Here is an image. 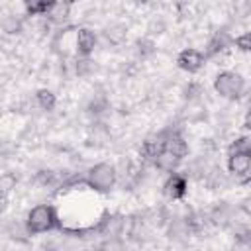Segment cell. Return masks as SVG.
I'll return each instance as SVG.
<instances>
[{
    "label": "cell",
    "instance_id": "cell-20",
    "mask_svg": "<svg viewBox=\"0 0 251 251\" xmlns=\"http://www.w3.org/2000/svg\"><path fill=\"white\" fill-rule=\"evenodd\" d=\"M237 239H239L241 243H245V245H251V229L247 227V229L239 231V233H237Z\"/></svg>",
    "mask_w": 251,
    "mask_h": 251
},
{
    "label": "cell",
    "instance_id": "cell-15",
    "mask_svg": "<svg viewBox=\"0 0 251 251\" xmlns=\"http://www.w3.org/2000/svg\"><path fill=\"white\" fill-rule=\"evenodd\" d=\"M239 151H251V139H249V137H239V139H235V141L229 145L227 155H229V153H239Z\"/></svg>",
    "mask_w": 251,
    "mask_h": 251
},
{
    "label": "cell",
    "instance_id": "cell-19",
    "mask_svg": "<svg viewBox=\"0 0 251 251\" xmlns=\"http://www.w3.org/2000/svg\"><path fill=\"white\" fill-rule=\"evenodd\" d=\"M106 35H108V37H112V41H114V43H120V41H122V37H124V31H122V27H116V29L112 27V29H108V31H106Z\"/></svg>",
    "mask_w": 251,
    "mask_h": 251
},
{
    "label": "cell",
    "instance_id": "cell-17",
    "mask_svg": "<svg viewBox=\"0 0 251 251\" xmlns=\"http://www.w3.org/2000/svg\"><path fill=\"white\" fill-rule=\"evenodd\" d=\"M235 47L241 49V51H251V31H245L241 33L239 37H235Z\"/></svg>",
    "mask_w": 251,
    "mask_h": 251
},
{
    "label": "cell",
    "instance_id": "cell-6",
    "mask_svg": "<svg viewBox=\"0 0 251 251\" xmlns=\"http://www.w3.org/2000/svg\"><path fill=\"white\" fill-rule=\"evenodd\" d=\"M163 192L171 200H180L186 194V178L182 175H176V173L169 175V178L163 184Z\"/></svg>",
    "mask_w": 251,
    "mask_h": 251
},
{
    "label": "cell",
    "instance_id": "cell-11",
    "mask_svg": "<svg viewBox=\"0 0 251 251\" xmlns=\"http://www.w3.org/2000/svg\"><path fill=\"white\" fill-rule=\"evenodd\" d=\"M69 14H71V4L69 2H51V8L45 14V18H47V22L61 24L69 18Z\"/></svg>",
    "mask_w": 251,
    "mask_h": 251
},
{
    "label": "cell",
    "instance_id": "cell-1",
    "mask_svg": "<svg viewBox=\"0 0 251 251\" xmlns=\"http://www.w3.org/2000/svg\"><path fill=\"white\" fill-rule=\"evenodd\" d=\"M57 226V214L49 204H37L27 212L25 229L29 233H45Z\"/></svg>",
    "mask_w": 251,
    "mask_h": 251
},
{
    "label": "cell",
    "instance_id": "cell-18",
    "mask_svg": "<svg viewBox=\"0 0 251 251\" xmlns=\"http://www.w3.org/2000/svg\"><path fill=\"white\" fill-rule=\"evenodd\" d=\"M2 27H4L6 33H16V31H20V22L16 18H6Z\"/></svg>",
    "mask_w": 251,
    "mask_h": 251
},
{
    "label": "cell",
    "instance_id": "cell-12",
    "mask_svg": "<svg viewBox=\"0 0 251 251\" xmlns=\"http://www.w3.org/2000/svg\"><path fill=\"white\" fill-rule=\"evenodd\" d=\"M227 43H229V37H227V33H226V31L216 33V35L210 39L208 47H206V57H214V55L222 53V51L227 47Z\"/></svg>",
    "mask_w": 251,
    "mask_h": 251
},
{
    "label": "cell",
    "instance_id": "cell-8",
    "mask_svg": "<svg viewBox=\"0 0 251 251\" xmlns=\"http://www.w3.org/2000/svg\"><path fill=\"white\" fill-rule=\"evenodd\" d=\"M96 47V33L88 27H78L76 31V51L80 57H88Z\"/></svg>",
    "mask_w": 251,
    "mask_h": 251
},
{
    "label": "cell",
    "instance_id": "cell-2",
    "mask_svg": "<svg viewBox=\"0 0 251 251\" xmlns=\"http://www.w3.org/2000/svg\"><path fill=\"white\" fill-rule=\"evenodd\" d=\"M214 90L227 100H235L243 94L245 90V80L239 73L235 71H222L216 78H214Z\"/></svg>",
    "mask_w": 251,
    "mask_h": 251
},
{
    "label": "cell",
    "instance_id": "cell-13",
    "mask_svg": "<svg viewBox=\"0 0 251 251\" xmlns=\"http://www.w3.org/2000/svg\"><path fill=\"white\" fill-rule=\"evenodd\" d=\"M35 100H37V106L41 110H47V112H51L55 108V104H57L55 94L51 90H47V88H39L37 94H35Z\"/></svg>",
    "mask_w": 251,
    "mask_h": 251
},
{
    "label": "cell",
    "instance_id": "cell-7",
    "mask_svg": "<svg viewBox=\"0 0 251 251\" xmlns=\"http://www.w3.org/2000/svg\"><path fill=\"white\" fill-rule=\"evenodd\" d=\"M227 169L229 173L241 176L251 171V151H239L227 155Z\"/></svg>",
    "mask_w": 251,
    "mask_h": 251
},
{
    "label": "cell",
    "instance_id": "cell-10",
    "mask_svg": "<svg viewBox=\"0 0 251 251\" xmlns=\"http://www.w3.org/2000/svg\"><path fill=\"white\" fill-rule=\"evenodd\" d=\"M180 161L182 159H178L176 155H173L171 151H163L155 161H153V165L159 169V171H163V173H169V175H173L176 169H178V165H180Z\"/></svg>",
    "mask_w": 251,
    "mask_h": 251
},
{
    "label": "cell",
    "instance_id": "cell-9",
    "mask_svg": "<svg viewBox=\"0 0 251 251\" xmlns=\"http://www.w3.org/2000/svg\"><path fill=\"white\" fill-rule=\"evenodd\" d=\"M165 149L171 151L173 155H176L178 159H184L188 153V145L178 131H167V147Z\"/></svg>",
    "mask_w": 251,
    "mask_h": 251
},
{
    "label": "cell",
    "instance_id": "cell-5",
    "mask_svg": "<svg viewBox=\"0 0 251 251\" xmlns=\"http://www.w3.org/2000/svg\"><path fill=\"white\" fill-rule=\"evenodd\" d=\"M167 147V131H161L157 135H151L143 141L141 145V155L147 159V161H155Z\"/></svg>",
    "mask_w": 251,
    "mask_h": 251
},
{
    "label": "cell",
    "instance_id": "cell-14",
    "mask_svg": "<svg viewBox=\"0 0 251 251\" xmlns=\"http://www.w3.org/2000/svg\"><path fill=\"white\" fill-rule=\"evenodd\" d=\"M51 8V2L45 0H33V2H25V12L27 16H45Z\"/></svg>",
    "mask_w": 251,
    "mask_h": 251
},
{
    "label": "cell",
    "instance_id": "cell-21",
    "mask_svg": "<svg viewBox=\"0 0 251 251\" xmlns=\"http://www.w3.org/2000/svg\"><path fill=\"white\" fill-rule=\"evenodd\" d=\"M243 126H245V129H249V131H251V106H249V110L245 112V118H243Z\"/></svg>",
    "mask_w": 251,
    "mask_h": 251
},
{
    "label": "cell",
    "instance_id": "cell-16",
    "mask_svg": "<svg viewBox=\"0 0 251 251\" xmlns=\"http://www.w3.org/2000/svg\"><path fill=\"white\" fill-rule=\"evenodd\" d=\"M155 51V43L151 41V39H139L137 41V53L141 55V57H147V55H151Z\"/></svg>",
    "mask_w": 251,
    "mask_h": 251
},
{
    "label": "cell",
    "instance_id": "cell-4",
    "mask_svg": "<svg viewBox=\"0 0 251 251\" xmlns=\"http://www.w3.org/2000/svg\"><path fill=\"white\" fill-rule=\"evenodd\" d=\"M204 59H206V57H204L198 49L188 47V49H182V51L178 53L176 65H178V69H182V71H186V73H198V71L202 69V65H204Z\"/></svg>",
    "mask_w": 251,
    "mask_h": 251
},
{
    "label": "cell",
    "instance_id": "cell-3",
    "mask_svg": "<svg viewBox=\"0 0 251 251\" xmlns=\"http://www.w3.org/2000/svg\"><path fill=\"white\" fill-rule=\"evenodd\" d=\"M86 184L98 192H108L116 184V169L110 163H98L86 173Z\"/></svg>",
    "mask_w": 251,
    "mask_h": 251
}]
</instances>
